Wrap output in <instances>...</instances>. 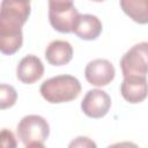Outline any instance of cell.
I'll return each mask as SVG.
<instances>
[{
    "instance_id": "5",
    "label": "cell",
    "mask_w": 148,
    "mask_h": 148,
    "mask_svg": "<svg viewBox=\"0 0 148 148\" xmlns=\"http://www.w3.org/2000/svg\"><path fill=\"white\" fill-rule=\"evenodd\" d=\"M120 67L124 76L148 74V42L133 45L121 58Z\"/></svg>"
},
{
    "instance_id": "18",
    "label": "cell",
    "mask_w": 148,
    "mask_h": 148,
    "mask_svg": "<svg viewBox=\"0 0 148 148\" xmlns=\"http://www.w3.org/2000/svg\"><path fill=\"white\" fill-rule=\"evenodd\" d=\"M91 1H95V2H102V1H105V0H91Z\"/></svg>"
},
{
    "instance_id": "13",
    "label": "cell",
    "mask_w": 148,
    "mask_h": 148,
    "mask_svg": "<svg viewBox=\"0 0 148 148\" xmlns=\"http://www.w3.org/2000/svg\"><path fill=\"white\" fill-rule=\"evenodd\" d=\"M30 0H2L0 12H7L15 14L20 17H22L24 21H28L31 7H30Z\"/></svg>"
},
{
    "instance_id": "8",
    "label": "cell",
    "mask_w": 148,
    "mask_h": 148,
    "mask_svg": "<svg viewBox=\"0 0 148 148\" xmlns=\"http://www.w3.org/2000/svg\"><path fill=\"white\" fill-rule=\"evenodd\" d=\"M120 92L125 101L132 104L141 103L148 96V82L143 75L124 76Z\"/></svg>"
},
{
    "instance_id": "12",
    "label": "cell",
    "mask_w": 148,
    "mask_h": 148,
    "mask_svg": "<svg viewBox=\"0 0 148 148\" xmlns=\"http://www.w3.org/2000/svg\"><path fill=\"white\" fill-rule=\"evenodd\" d=\"M124 13L139 24H148V0H120Z\"/></svg>"
},
{
    "instance_id": "1",
    "label": "cell",
    "mask_w": 148,
    "mask_h": 148,
    "mask_svg": "<svg viewBox=\"0 0 148 148\" xmlns=\"http://www.w3.org/2000/svg\"><path fill=\"white\" fill-rule=\"evenodd\" d=\"M42 97L51 103L59 104L76 99L81 92L80 81L72 75H58L45 80L39 88Z\"/></svg>"
},
{
    "instance_id": "14",
    "label": "cell",
    "mask_w": 148,
    "mask_h": 148,
    "mask_svg": "<svg viewBox=\"0 0 148 148\" xmlns=\"http://www.w3.org/2000/svg\"><path fill=\"white\" fill-rule=\"evenodd\" d=\"M17 99V92L13 86L2 83L0 86V106L2 110L12 108Z\"/></svg>"
},
{
    "instance_id": "2",
    "label": "cell",
    "mask_w": 148,
    "mask_h": 148,
    "mask_svg": "<svg viewBox=\"0 0 148 148\" xmlns=\"http://www.w3.org/2000/svg\"><path fill=\"white\" fill-rule=\"evenodd\" d=\"M16 132L24 147H44L50 134V126L42 116L28 114L20 120Z\"/></svg>"
},
{
    "instance_id": "6",
    "label": "cell",
    "mask_w": 148,
    "mask_h": 148,
    "mask_svg": "<svg viewBox=\"0 0 148 148\" xmlns=\"http://www.w3.org/2000/svg\"><path fill=\"white\" fill-rule=\"evenodd\" d=\"M111 108V98L110 96L101 89H91L89 90L82 102H81V109L83 113L94 119H98L104 117Z\"/></svg>"
},
{
    "instance_id": "9",
    "label": "cell",
    "mask_w": 148,
    "mask_h": 148,
    "mask_svg": "<svg viewBox=\"0 0 148 148\" xmlns=\"http://www.w3.org/2000/svg\"><path fill=\"white\" fill-rule=\"evenodd\" d=\"M44 74V65L42 60L34 56L28 54L21 59L16 67L17 79L25 84H32L38 81Z\"/></svg>"
},
{
    "instance_id": "16",
    "label": "cell",
    "mask_w": 148,
    "mask_h": 148,
    "mask_svg": "<svg viewBox=\"0 0 148 148\" xmlns=\"http://www.w3.org/2000/svg\"><path fill=\"white\" fill-rule=\"evenodd\" d=\"M7 141L10 142V146L12 147H16V141L14 139V135L10 131H8L7 128H3L1 131V142H2V146L3 147H7Z\"/></svg>"
},
{
    "instance_id": "10",
    "label": "cell",
    "mask_w": 148,
    "mask_h": 148,
    "mask_svg": "<svg viewBox=\"0 0 148 148\" xmlns=\"http://www.w3.org/2000/svg\"><path fill=\"white\" fill-rule=\"evenodd\" d=\"M45 58L47 62L53 66H64L72 60L73 47L66 40H53L45 50Z\"/></svg>"
},
{
    "instance_id": "4",
    "label": "cell",
    "mask_w": 148,
    "mask_h": 148,
    "mask_svg": "<svg viewBox=\"0 0 148 148\" xmlns=\"http://www.w3.org/2000/svg\"><path fill=\"white\" fill-rule=\"evenodd\" d=\"M80 14L73 2H49V21L57 31L74 32Z\"/></svg>"
},
{
    "instance_id": "15",
    "label": "cell",
    "mask_w": 148,
    "mask_h": 148,
    "mask_svg": "<svg viewBox=\"0 0 148 148\" xmlns=\"http://www.w3.org/2000/svg\"><path fill=\"white\" fill-rule=\"evenodd\" d=\"M69 147H96V143L87 136H79L69 143Z\"/></svg>"
},
{
    "instance_id": "3",
    "label": "cell",
    "mask_w": 148,
    "mask_h": 148,
    "mask_svg": "<svg viewBox=\"0 0 148 148\" xmlns=\"http://www.w3.org/2000/svg\"><path fill=\"white\" fill-rule=\"evenodd\" d=\"M24 23L25 21L16 15L0 12V51L3 54L10 56L21 49Z\"/></svg>"
},
{
    "instance_id": "11",
    "label": "cell",
    "mask_w": 148,
    "mask_h": 148,
    "mask_svg": "<svg viewBox=\"0 0 148 148\" xmlns=\"http://www.w3.org/2000/svg\"><path fill=\"white\" fill-rule=\"evenodd\" d=\"M102 29V22L97 16L91 14H80L74 34L83 40H94L99 37Z\"/></svg>"
},
{
    "instance_id": "7",
    "label": "cell",
    "mask_w": 148,
    "mask_h": 148,
    "mask_svg": "<svg viewBox=\"0 0 148 148\" xmlns=\"http://www.w3.org/2000/svg\"><path fill=\"white\" fill-rule=\"evenodd\" d=\"M116 69L106 59H94L89 61L84 68L86 80L95 87L108 86L114 79Z\"/></svg>"
},
{
    "instance_id": "17",
    "label": "cell",
    "mask_w": 148,
    "mask_h": 148,
    "mask_svg": "<svg viewBox=\"0 0 148 148\" xmlns=\"http://www.w3.org/2000/svg\"><path fill=\"white\" fill-rule=\"evenodd\" d=\"M49 2H73V0H49Z\"/></svg>"
}]
</instances>
